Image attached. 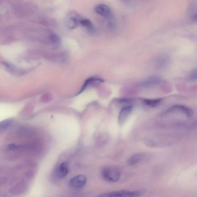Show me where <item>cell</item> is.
I'll list each match as a JSON object with an SVG mask.
<instances>
[{
    "label": "cell",
    "mask_w": 197,
    "mask_h": 197,
    "mask_svg": "<svg viewBox=\"0 0 197 197\" xmlns=\"http://www.w3.org/2000/svg\"><path fill=\"white\" fill-rule=\"evenodd\" d=\"M95 11L100 16L106 19H111L112 17V11L108 6L104 4H98L95 7Z\"/></svg>",
    "instance_id": "5"
},
{
    "label": "cell",
    "mask_w": 197,
    "mask_h": 197,
    "mask_svg": "<svg viewBox=\"0 0 197 197\" xmlns=\"http://www.w3.org/2000/svg\"><path fill=\"white\" fill-rule=\"evenodd\" d=\"M142 194V191L139 190H121L108 192V193L100 195L99 196L103 197H136L139 196Z\"/></svg>",
    "instance_id": "1"
},
{
    "label": "cell",
    "mask_w": 197,
    "mask_h": 197,
    "mask_svg": "<svg viewBox=\"0 0 197 197\" xmlns=\"http://www.w3.org/2000/svg\"><path fill=\"white\" fill-rule=\"evenodd\" d=\"M163 100V98H157L155 99H144L143 102L146 106L155 107L158 106Z\"/></svg>",
    "instance_id": "9"
},
{
    "label": "cell",
    "mask_w": 197,
    "mask_h": 197,
    "mask_svg": "<svg viewBox=\"0 0 197 197\" xmlns=\"http://www.w3.org/2000/svg\"><path fill=\"white\" fill-rule=\"evenodd\" d=\"M80 25L86 27L91 32H95V28H94V25L89 19H82L80 21Z\"/></svg>",
    "instance_id": "10"
},
{
    "label": "cell",
    "mask_w": 197,
    "mask_h": 197,
    "mask_svg": "<svg viewBox=\"0 0 197 197\" xmlns=\"http://www.w3.org/2000/svg\"><path fill=\"white\" fill-rule=\"evenodd\" d=\"M174 112H180L183 113L188 118H191L193 115V112L192 109L184 105H174L171 107L166 111V113Z\"/></svg>",
    "instance_id": "4"
},
{
    "label": "cell",
    "mask_w": 197,
    "mask_h": 197,
    "mask_svg": "<svg viewBox=\"0 0 197 197\" xmlns=\"http://www.w3.org/2000/svg\"><path fill=\"white\" fill-rule=\"evenodd\" d=\"M160 78L157 76H153L144 80L140 83L143 88H148L157 85L160 83Z\"/></svg>",
    "instance_id": "7"
},
{
    "label": "cell",
    "mask_w": 197,
    "mask_h": 197,
    "mask_svg": "<svg viewBox=\"0 0 197 197\" xmlns=\"http://www.w3.org/2000/svg\"><path fill=\"white\" fill-rule=\"evenodd\" d=\"M86 177L85 175L80 174L73 177L69 181V186L74 189H79L85 186L86 183Z\"/></svg>",
    "instance_id": "3"
},
{
    "label": "cell",
    "mask_w": 197,
    "mask_h": 197,
    "mask_svg": "<svg viewBox=\"0 0 197 197\" xmlns=\"http://www.w3.org/2000/svg\"><path fill=\"white\" fill-rule=\"evenodd\" d=\"M68 172V164L66 162H64L60 165L57 168L55 174L58 178L62 179L66 176Z\"/></svg>",
    "instance_id": "8"
},
{
    "label": "cell",
    "mask_w": 197,
    "mask_h": 197,
    "mask_svg": "<svg viewBox=\"0 0 197 197\" xmlns=\"http://www.w3.org/2000/svg\"><path fill=\"white\" fill-rule=\"evenodd\" d=\"M102 175L105 180L111 182L118 181L121 176V174L118 171L109 168L104 169Z\"/></svg>",
    "instance_id": "2"
},
{
    "label": "cell",
    "mask_w": 197,
    "mask_h": 197,
    "mask_svg": "<svg viewBox=\"0 0 197 197\" xmlns=\"http://www.w3.org/2000/svg\"><path fill=\"white\" fill-rule=\"evenodd\" d=\"M133 109V106L132 105L124 106L122 108L118 116V120L119 124L122 125L125 123L126 121L131 113Z\"/></svg>",
    "instance_id": "6"
},
{
    "label": "cell",
    "mask_w": 197,
    "mask_h": 197,
    "mask_svg": "<svg viewBox=\"0 0 197 197\" xmlns=\"http://www.w3.org/2000/svg\"><path fill=\"white\" fill-rule=\"evenodd\" d=\"M12 123V121L10 120H6V121H3L1 123V125H0L1 131H2V130H5V129H7V128H8L11 125Z\"/></svg>",
    "instance_id": "13"
},
{
    "label": "cell",
    "mask_w": 197,
    "mask_h": 197,
    "mask_svg": "<svg viewBox=\"0 0 197 197\" xmlns=\"http://www.w3.org/2000/svg\"><path fill=\"white\" fill-rule=\"evenodd\" d=\"M188 80L190 81H195L197 80V69L192 70L189 73Z\"/></svg>",
    "instance_id": "12"
},
{
    "label": "cell",
    "mask_w": 197,
    "mask_h": 197,
    "mask_svg": "<svg viewBox=\"0 0 197 197\" xmlns=\"http://www.w3.org/2000/svg\"><path fill=\"white\" fill-rule=\"evenodd\" d=\"M142 157V155L140 154L134 155L129 158L128 160L127 163L131 166L136 165L140 161Z\"/></svg>",
    "instance_id": "11"
}]
</instances>
